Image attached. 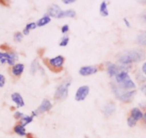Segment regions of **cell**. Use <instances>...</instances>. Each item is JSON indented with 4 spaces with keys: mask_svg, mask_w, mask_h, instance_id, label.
I'll use <instances>...</instances> for the list:
<instances>
[{
    "mask_svg": "<svg viewBox=\"0 0 146 138\" xmlns=\"http://www.w3.org/2000/svg\"><path fill=\"white\" fill-rule=\"evenodd\" d=\"M142 69H143V72H144L145 74V75H146V62L144 64H143V67H142Z\"/></svg>",
    "mask_w": 146,
    "mask_h": 138,
    "instance_id": "32",
    "label": "cell"
},
{
    "mask_svg": "<svg viewBox=\"0 0 146 138\" xmlns=\"http://www.w3.org/2000/svg\"><path fill=\"white\" fill-rule=\"evenodd\" d=\"M14 130L16 132L17 135H20V136H25L26 135V132H25V127L22 126V125H17L14 128Z\"/></svg>",
    "mask_w": 146,
    "mask_h": 138,
    "instance_id": "17",
    "label": "cell"
},
{
    "mask_svg": "<svg viewBox=\"0 0 146 138\" xmlns=\"http://www.w3.org/2000/svg\"><path fill=\"white\" fill-rule=\"evenodd\" d=\"M76 16V12L74 10H72V9H70V10L64 11L63 12V17H75Z\"/></svg>",
    "mask_w": 146,
    "mask_h": 138,
    "instance_id": "22",
    "label": "cell"
},
{
    "mask_svg": "<svg viewBox=\"0 0 146 138\" xmlns=\"http://www.w3.org/2000/svg\"><path fill=\"white\" fill-rule=\"evenodd\" d=\"M141 90H142V91L144 92V93L146 94V85H143V87H142Z\"/></svg>",
    "mask_w": 146,
    "mask_h": 138,
    "instance_id": "33",
    "label": "cell"
},
{
    "mask_svg": "<svg viewBox=\"0 0 146 138\" xmlns=\"http://www.w3.org/2000/svg\"><path fill=\"white\" fill-rule=\"evenodd\" d=\"M90 88L88 86L84 85L80 87L75 95V100L77 101H82L87 98L89 94Z\"/></svg>",
    "mask_w": 146,
    "mask_h": 138,
    "instance_id": "7",
    "label": "cell"
},
{
    "mask_svg": "<svg viewBox=\"0 0 146 138\" xmlns=\"http://www.w3.org/2000/svg\"><path fill=\"white\" fill-rule=\"evenodd\" d=\"M5 84V77H4V75L0 74V87H4Z\"/></svg>",
    "mask_w": 146,
    "mask_h": 138,
    "instance_id": "26",
    "label": "cell"
},
{
    "mask_svg": "<svg viewBox=\"0 0 146 138\" xmlns=\"http://www.w3.org/2000/svg\"><path fill=\"white\" fill-rule=\"evenodd\" d=\"M22 38H23V36H22V34L20 33V32H17V33L15 34V36H14L15 40L17 42H21Z\"/></svg>",
    "mask_w": 146,
    "mask_h": 138,
    "instance_id": "25",
    "label": "cell"
},
{
    "mask_svg": "<svg viewBox=\"0 0 146 138\" xmlns=\"http://www.w3.org/2000/svg\"><path fill=\"white\" fill-rule=\"evenodd\" d=\"M116 81L120 84L119 87L123 90L135 88V84L130 78L127 71H122L116 75Z\"/></svg>",
    "mask_w": 146,
    "mask_h": 138,
    "instance_id": "2",
    "label": "cell"
},
{
    "mask_svg": "<svg viewBox=\"0 0 146 138\" xmlns=\"http://www.w3.org/2000/svg\"><path fill=\"white\" fill-rule=\"evenodd\" d=\"M115 105L114 104H108L104 107L103 112L105 116H110V115H111L113 113H114L115 111Z\"/></svg>",
    "mask_w": 146,
    "mask_h": 138,
    "instance_id": "12",
    "label": "cell"
},
{
    "mask_svg": "<svg viewBox=\"0 0 146 138\" xmlns=\"http://www.w3.org/2000/svg\"><path fill=\"white\" fill-rule=\"evenodd\" d=\"M100 15L103 17H106L109 15V12H108V5L105 2H103L101 3L100 7Z\"/></svg>",
    "mask_w": 146,
    "mask_h": 138,
    "instance_id": "16",
    "label": "cell"
},
{
    "mask_svg": "<svg viewBox=\"0 0 146 138\" xmlns=\"http://www.w3.org/2000/svg\"><path fill=\"white\" fill-rule=\"evenodd\" d=\"M145 58V54L143 50H127L124 52L119 57L118 61L122 65H127L134 62H139Z\"/></svg>",
    "mask_w": 146,
    "mask_h": 138,
    "instance_id": "1",
    "label": "cell"
},
{
    "mask_svg": "<svg viewBox=\"0 0 146 138\" xmlns=\"http://www.w3.org/2000/svg\"><path fill=\"white\" fill-rule=\"evenodd\" d=\"M113 91L117 98L120 100L123 101L125 102H128L133 100V98H134L135 95L136 93L135 90H133V91H125L123 89L120 88V87L113 84Z\"/></svg>",
    "mask_w": 146,
    "mask_h": 138,
    "instance_id": "3",
    "label": "cell"
},
{
    "mask_svg": "<svg viewBox=\"0 0 146 138\" xmlns=\"http://www.w3.org/2000/svg\"><path fill=\"white\" fill-rule=\"evenodd\" d=\"M51 22V19H50V17L45 16L44 17L41 18V19L37 22V23H36V26H39V27L44 26V25H46L47 24H48L49 22Z\"/></svg>",
    "mask_w": 146,
    "mask_h": 138,
    "instance_id": "18",
    "label": "cell"
},
{
    "mask_svg": "<svg viewBox=\"0 0 146 138\" xmlns=\"http://www.w3.org/2000/svg\"><path fill=\"white\" fill-rule=\"evenodd\" d=\"M37 68H38V63L36 62V60H34L32 62V64H31V67H30V72L32 74H35L36 73V70H37Z\"/></svg>",
    "mask_w": 146,
    "mask_h": 138,
    "instance_id": "21",
    "label": "cell"
},
{
    "mask_svg": "<svg viewBox=\"0 0 146 138\" xmlns=\"http://www.w3.org/2000/svg\"><path fill=\"white\" fill-rule=\"evenodd\" d=\"M143 117L141 111L137 108H133L131 111V117H133L135 120L137 121L141 119Z\"/></svg>",
    "mask_w": 146,
    "mask_h": 138,
    "instance_id": "14",
    "label": "cell"
},
{
    "mask_svg": "<svg viewBox=\"0 0 146 138\" xmlns=\"http://www.w3.org/2000/svg\"><path fill=\"white\" fill-rule=\"evenodd\" d=\"M33 115H32V116H27V115H25V116L22 118V120H21L22 126H26L27 125H28V124L30 123L31 122H32V120H33Z\"/></svg>",
    "mask_w": 146,
    "mask_h": 138,
    "instance_id": "19",
    "label": "cell"
},
{
    "mask_svg": "<svg viewBox=\"0 0 146 138\" xmlns=\"http://www.w3.org/2000/svg\"><path fill=\"white\" fill-rule=\"evenodd\" d=\"M36 27V24H35V22H32V23L28 24V25H27L26 27L25 28V29H24L23 33L25 34V35L29 34L30 29H34Z\"/></svg>",
    "mask_w": 146,
    "mask_h": 138,
    "instance_id": "20",
    "label": "cell"
},
{
    "mask_svg": "<svg viewBox=\"0 0 146 138\" xmlns=\"http://www.w3.org/2000/svg\"><path fill=\"white\" fill-rule=\"evenodd\" d=\"M136 122H137V121L135 120V119H133V117H130L127 119V125H128V126L130 127H133L135 126Z\"/></svg>",
    "mask_w": 146,
    "mask_h": 138,
    "instance_id": "24",
    "label": "cell"
},
{
    "mask_svg": "<svg viewBox=\"0 0 146 138\" xmlns=\"http://www.w3.org/2000/svg\"><path fill=\"white\" fill-rule=\"evenodd\" d=\"M98 72V68L95 66H86L81 67L79 72L82 76H88Z\"/></svg>",
    "mask_w": 146,
    "mask_h": 138,
    "instance_id": "10",
    "label": "cell"
},
{
    "mask_svg": "<svg viewBox=\"0 0 146 138\" xmlns=\"http://www.w3.org/2000/svg\"><path fill=\"white\" fill-rule=\"evenodd\" d=\"M71 84V79H67L64 80L56 90L54 93V98L57 100H63L68 95L69 87Z\"/></svg>",
    "mask_w": 146,
    "mask_h": 138,
    "instance_id": "4",
    "label": "cell"
},
{
    "mask_svg": "<svg viewBox=\"0 0 146 138\" xmlns=\"http://www.w3.org/2000/svg\"><path fill=\"white\" fill-rule=\"evenodd\" d=\"M27 138H35V137H34L33 135H32L31 133L27 134Z\"/></svg>",
    "mask_w": 146,
    "mask_h": 138,
    "instance_id": "34",
    "label": "cell"
},
{
    "mask_svg": "<svg viewBox=\"0 0 146 138\" xmlns=\"http://www.w3.org/2000/svg\"><path fill=\"white\" fill-rule=\"evenodd\" d=\"M140 19L143 21V22L146 23V10H145L141 15H140Z\"/></svg>",
    "mask_w": 146,
    "mask_h": 138,
    "instance_id": "27",
    "label": "cell"
},
{
    "mask_svg": "<svg viewBox=\"0 0 146 138\" xmlns=\"http://www.w3.org/2000/svg\"><path fill=\"white\" fill-rule=\"evenodd\" d=\"M63 12L64 11L62 10L60 7L57 5H52L48 9L49 15L58 19L63 17Z\"/></svg>",
    "mask_w": 146,
    "mask_h": 138,
    "instance_id": "8",
    "label": "cell"
},
{
    "mask_svg": "<svg viewBox=\"0 0 146 138\" xmlns=\"http://www.w3.org/2000/svg\"><path fill=\"white\" fill-rule=\"evenodd\" d=\"M68 30H69V26L67 25H64V26L62 27V33H65V32H68Z\"/></svg>",
    "mask_w": 146,
    "mask_h": 138,
    "instance_id": "29",
    "label": "cell"
},
{
    "mask_svg": "<svg viewBox=\"0 0 146 138\" xmlns=\"http://www.w3.org/2000/svg\"><path fill=\"white\" fill-rule=\"evenodd\" d=\"M125 67L117 66L114 64H110L108 66V72L110 76L117 75L120 72L125 71Z\"/></svg>",
    "mask_w": 146,
    "mask_h": 138,
    "instance_id": "9",
    "label": "cell"
},
{
    "mask_svg": "<svg viewBox=\"0 0 146 138\" xmlns=\"http://www.w3.org/2000/svg\"><path fill=\"white\" fill-rule=\"evenodd\" d=\"M63 2H64V4H72V3H74V2H75V1H74V0H64V1H62Z\"/></svg>",
    "mask_w": 146,
    "mask_h": 138,
    "instance_id": "30",
    "label": "cell"
},
{
    "mask_svg": "<svg viewBox=\"0 0 146 138\" xmlns=\"http://www.w3.org/2000/svg\"><path fill=\"white\" fill-rule=\"evenodd\" d=\"M52 107V105L51 102H50L48 100L44 99V100L42 101V102L41 105H40L36 110L34 111V112H32V115H33V116H36V115H39V114L47 112V111L50 110V109H51Z\"/></svg>",
    "mask_w": 146,
    "mask_h": 138,
    "instance_id": "6",
    "label": "cell"
},
{
    "mask_svg": "<svg viewBox=\"0 0 146 138\" xmlns=\"http://www.w3.org/2000/svg\"><path fill=\"white\" fill-rule=\"evenodd\" d=\"M69 40H70V39H69L68 36H64V37L62 38V39L61 40V42H60V46H62V47H65V46H67V44H68L69 42Z\"/></svg>",
    "mask_w": 146,
    "mask_h": 138,
    "instance_id": "23",
    "label": "cell"
},
{
    "mask_svg": "<svg viewBox=\"0 0 146 138\" xmlns=\"http://www.w3.org/2000/svg\"><path fill=\"white\" fill-rule=\"evenodd\" d=\"M123 21H124V22H125V24L126 25V26H127V27H130V22H128V20L127 19V18H124V19H123Z\"/></svg>",
    "mask_w": 146,
    "mask_h": 138,
    "instance_id": "31",
    "label": "cell"
},
{
    "mask_svg": "<svg viewBox=\"0 0 146 138\" xmlns=\"http://www.w3.org/2000/svg\"><path fill=\"white\" fill-rule=\"evenodd\" d=\"M18 56L16 53H2L0 52V64L7 62L9 65H13L16 60H17Z\"/></svg>",
    "mask_w": 146,
    "mask_h": 138,
    "instance_id": "5",
    "label": "cell"
},
{
    "mask_svg": "<svg viewBox=\"0 0 146 138\" xmlns=\"http://www.w3.org/2000/svg\"><path fill=\"white\" fill-rule=\"evenodd\" d=\"M25 69V66L23 64H17L15 65L12 68V73L15 76H19L22 74Z\"/></svg>",
    "mask_w": 146,
    "mask_h": 138,
    "instance_id": "13",
    "label": "cell"
},
{
    "mask_svg": "<svg viewBox=\"0 0 146 138\" xmlns=\"http://www.w3.org/2000/svg\"><path fill=\"white\" fill-rule=\"evenodd\" d=\"M12 100H13V102L16 103L18 107H23L25 105V102L23 100V98L21 96L20 94L17 93V92H15V93L12 94Z\"/></svg>",
    "mask_w": 146,
    "mask_h": 138,
    "instance_id": "11",
    "label": "cell"
},
{
    "mask_svg": "<svg viewBox=\"0 0 146 138\" xmlns=\"http://www.w3.org/2000/svg\"><path fill=\"white\" fill-rule=\"evenodd\" d=\"M137 42L141 46L146 47V32H142L137 36Z\"/></svg>",
    "mask_w": 146,
    "mask_h": 138,
    "instance_id": "15",
    "label": "cell"
},
{
    "mask_svg": "<svg viewBox=\"0 0 146 138\" xmlns=\"http://www.w3.org/2000/svg\"><path fill=\"white\" fill-rule=\"evenodd\" d=\"M24 116H25V115L19 112H17L15 114V117L16 118V119H19V118H21V119H22Z\"/></svg>",
    "mask_w": 146,
    "mask_h": 138,
    "instance_id": "28",
    "label": "cell"
},
{
    "mask_svg": "<svg viewBox=\"0 0 146 138\" xmlns=\"http://www.w3.org/2000/svg\"><path fill=\"white\" fill-rule=\"evenodd\" d=\"M143 117H144V119H145V122H146V112L145 113V115H143Z\"/></svg>",
    "mask_w": 146,
    "mask_h": 138,
    "instance_id": "35",
    "label": "cell"
}]
</instances>
